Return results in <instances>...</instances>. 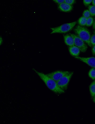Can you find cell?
<instances>
[{
	"label": "cell",
	"mask_w": 95,
	"mask_h": 124,
	"mask_svg": "<svg viewBox=\"0 0 95 124\" xmlns=\"http://www.w3.org/2000/svg\"><path fill=\"white\" fill-rule=\"evenodd\" d=\"M89 10L92 16H95V6L93 5H90L88 6Z\"/></svg>",
	"instance_id": "obj_13"
},
{
	"label": "cell",
	"mask_w": 95,
	"mask_h": 124,
	"mask_svg": "<svg viewBox=\"0 0 95 124\" xmlns=\"http://www.w3.org/2000/svg\"><path fill=\"white\" fill-rule=\"evenodd\" d=\"M93 101L95 103V95L94 97V98L93 99Z\"/></svg>",
	"instance_id": "obj_24"
},
{
	"label": "cell",
	"mask_w": 95,
	"mask_h": 124,
	"mask_svg": "<svg viewBox=\"0 0 95 124\" xmlns=\"http://www.w3.org/2000/svg\"><path fill=\"white\" fill-rule=\"evenodd\" d=\"M89 89L91 96L92 97L95 95V81L93 82L89 87Z\"/></svg>",
	"instance_id": "obj_11"
},
{
	"label": "cell",
	"mask_w": 95,
	"mask_h": 124,
	"mask_svg": "<svg viewBox=\"0 0 95 124\" xmlns=\"http://www.w3.org/2000/svg\"><path fill=\"white\" fill-rule=\"evenodd\" d=\"M74 31L77 35L89 46H91L90 41L91 37L90 32L87 28L82 26H77L74 29Z\"/></svg>",
	"instance_id": "obj_2"
},
{
	"label": "cell",
	"mask_w": 95,
	"mask_h": 124,
	"mask_svg": "<svg viewBox=\"0 0 95 124\" xmlns=\"http://www.w3.org/2000/svg\"></svg>",
	"instance_id": "obj_26"
},
{
	"label": "cell",
	"mask_w": 95,
	"mask_h": 124,
	"mask_svg": "<svg viewBox=\"0 0 95 124\" xmlns=\"http://www.w3.org/2000/svg\"><path fill=\"white\" fill-rule=\"evenodd\" d=\"M89 75L92 79H95V68H92L90 70L89 73Z\"/></svg>",
	"instance_id": "obj_14"
},
{
	"label": "cell",
	"mask_w": 95,
	"mask_h": 124,
	"mask_svg": "<svg viewBox=\"0 0 95 124\" xmlns=\"http://www.w3.org/2000/svg\"><path fill=\"white\" fill-rule=\"evenodd\" d=\"M83 16L87 19L90 17L91 15L89 10H87L84 11L83 13Z\"/></svg>",
	"instance_id": "obj_16"
},
{
	"label": "cell",
	"mask_w": 95,
	"mask_h": 124,
	"mask_svg": "<svg viewBox=\"0 0 95 124\" xmlns=\"http://www.w3.org/2000/svg\"><path fill=\"white\" fill-rule=\"evenodd\" d=\"M90 41L91 46H94L95 45V34L92 35L91 36Z\"/></svg>",
	"instance_id": "obj_17"
},
{
	"label": "cell",
	"mask_w": 95,
	"mask_h": 124,
	"mask_svg": "<svg viewBox=\"0 0 95 124\" xmlns=\"http://www.w3.org/2000/svg\"><path fill=\"white\" fill-rule=\"evenodd\" d=\"M75 58L87 64L90 66L95 68V57H75Z\"/></svg>",
	"instance_id": "obj_7"
},
{
	"label": "cell",
	"mask_w": 95,
	"mask_h": 124,
	"mask_svg": "<svg viewBox=\"0 0 95 124\" xmlns=\"http://www.w3.org/2000/svg\"><path fill=\"white\" fill-rule=\"evenodd\" d=\"M73 38L74 44L78 47L82 52H85L87 48V46L84 41L79 36L73 34H70Z\"/></svg>",
	"instance_id": "obj_5"
},
{
	"label": "cell",
	"mask_w": 95,
	"mask_h": 124,
	"mask_svg": "<svg viewBox=\"0 0 95 124\" xmlns=\"http://www.w3.org/2000/svg\"><path fill=\"white\" fill-rule=\"evenodd\" d=\"M87 19L84 16L81 17L78 20L79 24L81 26H85L86 25Z\"/></svg>",
	"instance_id": "obj_12"
},
{
	"label": "cell",
	"mask_w": 95,
	"mask_h": 124,
	"mask_svg": "<svg viewBox=\"0 0 95 124\" xmlns=\"http://www.w3.org/2000/svg\"><path fill=\"white\" fill-rule=\"evenodd\" d=\"M92 4L93 5L95 6V0H92Z\"/></svg>",
	"instance_id": "obj_23"
},
{
	"label": "cell",
	"mask_w": 95,
	"mask_h": 124,
	"mask_svg": "<svg viewBox=\"0 0 95 124\" xmlns=\"http://www.w3.org/2000/svg\"><path fill=\"white\" fill-rule=\"evenodd\" d=\"M94 20L93 18L90 17L87 19L86 25L87 26H90L93 24Z\"/></svg>",
	"instance_id": "obj_15"
},
{
	"label": "cell",
	"mask_w": 95,
	"mask_h": 124,
	"mask_svg": "<svg viewBox=\"0 0 95 124\" xmlns=\"http://www.w3.org/2000/svg\"><path fill=\"white\" fill-rule=\"evenodd\" d=\"M69 72L67 71H58L47 74L57 82Z\"/></svg>",
	"instance_id": "obj_6"
},
{
	"label": "cell",
	"mask_w": 95,
	"mask_h": 124,
	"mask_svg": "<svg viewBox=\"0 0 95 124\" xmlns=\"http://www.w3.org/2000/svg\"><path fill=\"white\" fill-rule=\"evenodd\" d=\"M94 34H95V30L94 31Z\"/></svg>",
	"instance_id": "obj_25"
},
{
	"label": "cell",
	"mask_w": 95,
	"mask_h": 124,
	"mask_svg": "<svg viewBox=\"0 0 95 124\" xmlns=\"http://www.w3.org/2000/svg\"><path fill=\"white\" fill-rule=\"evenodd\" d=\"M76 23V22L64 24L59 26L51 28V34L66 33L71 30Z\"/></svg>",
	"instance_id": "obj_3"
},
{
	"label": "cell",
	"mask_w": 95,
	"mask_h": 124,
	"mask_svg": "<svg viewBox=\"0 0 95 124\" xmlns=\"http://www.w3.org/2000/svg\"><path fill=\"white\" fill-rule=\"evenodd\" d=\"M58 9L61 11L64 12H68L72 9L73 7L71 5L65 2L60 4L58 6Z\"/></svg>",
	"instance_id": "obj_8"
},
{
	"label": "cell",
	"mask_w": 95,
	"mask_h": 124,
	"mask_svg": "<svg viewBox=\"0 0 95 124\" xmlns=\"http://www.w3.org/2000/svg\"><path fill=\"white\" fill-rule=\"evenodd\" d=\"M75 2L74 0H65L64 2L69 5H71L74 4Z\"/></svg>",
	"instance_id": "obj_18"
},
{
	"label": "cell",
	"mask_w": 95,
	"mask_h": 124,
	"mask_svg": "<svg viewBox=\"0 0 95 124\" xmlns=\"http://www.w3.org/2000/svg\"><path fill=\"white\" fill-rule=\"evenodd\" d=\"M69 50L71 54L75 57L79 55L80 50L78 47L74 46L70 47Z\"/></svg>",
	"instance_id": "obj_10"
},
{
	"label": "cell",
	"mask_w": 95,
	"mask_h": 124,
	"mask_svg": "<svg viewBox=\"0 0 95 124\" xmlns=\"http://www.w3.org/2000/svg\"><path fill=\"white\" fill-rule=\"evenodd\" d=\"M33 69L50 89L57 93H63L64 92V90L61 89L58 86L57 82L47 74L39 72L34 68Z\"/></svg>",
	"instance_id": "obj_1"
},
{
	"label": "cell",
	"mask_w": 95,
	"mask_h": 124,
	"mask_svg": "<svg viewBox=\"0 0 95 124\" xmlns=\"http://www.w3.org/2000/svg\"><path fill=\"white\" fill-rule=\"evenodd\" d=\"M92 52L93 55H95V45L93 46L92 48Z\"/></svg>",
	"instance_id": "obj_21"
},
{
	"label": "cell",
	"mask_w": 95,
	"mask_h": 124,
	"mask_svg": "<svg viewBox=\"0 0 95 124\" xmlns=\"http://www.w3.org/2000/svg\"><path fill=\"white\" fill-rule=\"evenodd\" d=\"M53 1L59 4L64 2V0H54Z\"/></svg>",
	"instance_id": "obj_20"
},
{
	"label": "cell",
	"mask_w": 95,
	"mask_h": 124,
	"mask_svg": "<svg viewBox=\"0 0 95 124\" xmlns=\"http://www.w3.org/2000/svg\"><path fill=\"white\" fill-rule=\"evenodd\" d=\"M73 74V72H69L57 82L58 86L64 91L66 90Z\"/></svg>",
	"instance_id": "obj_4"
},
{
	"label": "cell",
	"mask_w": 95,
	"mask_h": 124,
	"mask_svg": "<svg viewBox=\"0 0 95 124\" xmlns=\"http://www.w3.org/2000/svg\"><path fill=\"white\" fill-rule=\"evenodd\" d=\"M93 27L94 29H95V21L93 22Z\"/></svg>",
	"instance_id": "obj_22"
},
{
	"label": "cell",
	"mask_w": 95,
	"mask_h": 124,
	"mask_svg": "<svg viewBox=\"0 0 95 124\" xmlns=\"http://www.w3.org/2000/svg\"><path fill=\"white\" fill-rule=\"evenodd\" d=\"M92 2L91 0H83V3L86 6L89 5Z\"/></svg>",
	"instance_id": "obj_19"
},
{
	"label": "cell",
	"mask_w": 95,
	"mask_h": 124,
	"mask_svg": "<svg viewBox=\"0 0 95 124\" xmlns=\"http://www.w3.org/2000/svg\"><path fill=\"white\" fill-rule=\"evenodd\" d=\"M65 43L70 46H74V40L73 37L70 35L67 34L64 36Z\"/></svg>",
	"instance_id": "obj_9"
}]
</instances>
